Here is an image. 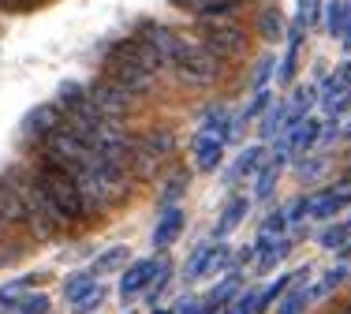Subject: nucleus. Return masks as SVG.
<instances>
[{"label":"nucleus","instance_id":"nucleus-1","mask_svg":"<svg viewBox=\"0 0 351 314\" xmlns=\"http://www.w3.org/2000/svg\"><path fill=\"white\" fill-rule=\"evenodd\" d=\"M105 71H108V82H116V86L123 90V94H149V86H154L157 75H149L146 68L135 60V56L128 53V45H112V53L105 56Z\"/></svg>","mask_w":351,"mask_h":314},{"label":"nucleus","instance_id":"nucleus-2","mask_svg":"<svg viewBox=\"0 0 351 314\" xmlns=\"http://www.w3.org/2000/svg\"><path fill=\"white\" fill-rule=\"evenodd\" d=\"M172 68L183 82L206 86V82H213V75H217V56L202 45V41H183L180 53H176V60H172Z\"/></svg>","mask_w":351,"mask_h":314},{"label":"nucleus","instance_id":"nucleus-3","mask_svg":"<svg viewBox=\"0 0 351 314\" xmlns=\"http://www.w3.org/2000/svg\"><path fill=\"white\" fill-rule=\"evenodd\" d=\"M90 154H94V150L75 135L68 123H60L53 135H45V154H41V157H49V161H56V165H64V169L79 172L82 165L90 161Z\"/></svg>","mask_w":351,"mask_h":314},{"label":"nucleus","instance_id":"nucleus-4","mask_svg":"<svg viewBox=\"0 0 351 314\" xmlns=\"http://www.w3.org/2000/svg\"><path fill=\"white\" fill-rule=\"evenodd\" d=\"M202 45L221 60V56H239L247 49V30L228 19H206L202 23Z\"/></svg>","mask_w":351,"mask_h":314},{"label":"nucleus","instance_id":"nucleus-5","mask_svg":"<svg viewBox=\"0 0 351 314\" xmlns=\"http://www.w3.org/2000/svg\"><path fill=\"white\" fill-rule=\"evenodd\" d=\"M86 94H90V101H94V109L101 112L105 120H120L123 112H128V105H131V94H123L116 82H94V86H86Z\"/></svg>","mask_w":351,"mask_h":314},{"label":"nucleus","instance_id":"nucleus-6","mask_svg":"<svg viewBox=\"0 0 351 314\" xmlns=\"http://www.w3.org/2000/svg\"><path fill=\"white\" fill-rule=\"evenodd\" d=\"M161 262H165V258H142V262H131V266L123 269V277H120V295H123V303L135 300L138 292H146V288L154 285Z\"/></svg>","mask_w":351,"mask_h":314},{"label":"nucleus","instance_id":"nucleus-7","mask_svg":"<svg viewBox=\"0 0 351 314\" xmlns=\"http://www.w3.org/2000/svg\"><path fill=\"white\" fill-rule=\"evenodd\" d=\"M138 41H146V45L154 49L165 64H172L176 53H180V45H183L180 34H172L169 27H157V23H142V27H138Z\"/></svg>","mask_w":351,"mask_h":314},{"label":"nucleus","instance_id":"nucleus-8","mask_svg":"<svg viewBox=\"0 0 351 314\" xmlns=\"http://www.w3.org/2000/svg\"><path fill=\"white\" fill-rule=\"evenodd\" d=\"M317 138H322V123L317 120H299L295 128H288V135H284L277 154H303V150H311Z\"/></svg>","mask_w":351,"mask_h":314},{"label":"nucleus","instance_id":"nucleus-9","mask_svg":"<svg viewBox=\"0 0 351 314\" xmlns=\"http://www.w3.org/2000/svg\"><path fill=\"white\" fill-rule=\"evenodd\" d=\"M27 210H23V191L15 184V176H4L0 180V221L4 225H23Z\"/></svg>","mask_w":351,"mask_h":314},{"label":"nucleus","instance_id":"nucleus-10","mask_svg":"<svg viewBox=\"0 0 351 314\" xmlns=\"http://www.w3.org/2000/svg\"><path fill=\"white\" fill-rule=\"evenodd\" d=\"M64 123V117H60V105H38V109H30V117L23 120V131L27 135H53L56 128Z\"/></svg>","mask_w":351,"mask_h":314},{"label":"nucleus","instance_id":"nucleus-11","mask_svg":"<svg viewBox=\"0 0 351 314\" xmlns=\"http://www.w3.org/2000/svg\"><path fill=\"white\" fill-rule=\"evenodd\" d=\"M351 202V184L344 187H329L322 195H311V217H332L337 210H344Z\"/></svg>","mask_w":351,"mask_h":314},{"label":"nucleus","instance_id":"nucleus-12","mask_svg":"<svg viewBox=\"0 0 351 314\" xmlns=\"http://www.w3.org/2000/svg\"><path fill=\"white\" fill-rule=\"evenodd\" d=\"M180 232H183V213L172 206V210L161 213V221H157V228H154V236H149V239H154L157 251H165V247H172L176 239H180Z\"/></svg>","mask_w":351,"mask_h":314},{"label":"nucleus","instance_id":"nucleus-13","mask_svg":"<svg viewBox=\"0 0 351 314\" xmlns=\"http://www.w3.org/2000/svg\"><path fill=\"white\" fill-rule=\"evenodd\" d=\"M322 101H325V112L329 117H340V112L351 105V90H348V82L344 75H332L329 82L322 86Z\"/></svg>","mask_w":351,"mask_h":314},{"label":"nucleus","instance_id":"nucleus-14","mask_svg":"<svg viewBox=\"0 0 351 314\" xmlns=\"http://www.w3.org/2000/svg\"><path fill=\"white\" fill-rule=\"evenodd\" d=\"M221 157H224V143H221V138L202 135V131H198V138H195V165H198V169L213 172L217 165H221Z\"/></svg>","mask_w":351,"mask_h":314},{"label":"nucleus","instance_id":"nucleus-15","mask_svg":"<svg viewBox=\"0 0 351 314\" xmlns=\"http://www.w3.org/2000/svg\"><path fill=\"white\" fill-rule=\"evenodd\" d=\"M325 30L332 38H344L351 30V0H329L325 4Z\"/></svg>","mask_w":351,"mask_h":314},{"label":"nucleus","instance_id":"nucleus-16","mask_svg":"<svg viewBox=\"0 0 351 314\" xmlns=\"http://www.w3.org/2000/svg\"><path fill=\"white\" fill-rule=\"evenodd\" d=\"M284 157H288V154H277V157H269V161L258 169L254 198H269V195H273V187H277V176H280V169H284Z\"/></svg>","mask_w":351,"mask_h":314},{"label":"nucleus","instance_id":"nucleus-17","mask_svg":"<svg viewBox=\"0 0 351 314\" xmlns=\"http://www.w3.org/2000/svg\"><path fill=\"white\" fill-rule=\"evenodd\" d=\"M284 228H288V217H284V210H273L269 217L262 221V228H258V243H254V254L265 251L269 243H277V239L284 236Z\"/></svg>","mask_w":351,"mask_h":314},{"label":"nucleus","instance_id":"nucleus-18","mask_svg":"<svg viewBox=\"0 0 351 314\" xmlns=\"http://www.w3.org/2000/svg\"><path fill=\"white\" fill-rule=\"evenodd\" d=\"M247 206H250V202H247L243 195H236V198H232L228 206H224L221 221H217V239H224L228 232H236V225H239V221L247 217Z\"/></svg>","mask_w":351,"mask_h":314},{"label":"nucleus","instance_id":"nucleus-19","mask_svg":"<svg viewBox=\"0 0 351 314\" xmlns=\"http://www.w3.org/2000/svg\"><path fill=\"white\" fill-rule=\"evenodd\" d=\"M306 303H311V288H306V277H299L295 285H291V292H284L277 314H303Z\"/></svg>","mask_w":351,"mask_h":314},{"label":"nucleus","instance_id":"nucleus-20","mask_svg":"<svg viewBox=\"0 0 351 314\" xmlns=\"http://www.w3.org/2000/svg\"><path fill=\"white\" fill-rule=\"evenodd\" d=\"M265 165V150L262 146H250V150H243L236 157V165H232V172H228V180H239V176H250V172H258Z\"/></svg>","mask_w":351,"mask_h":314},{"label":"nucleus","instance_id":"nucleus-21","mask_svg":"<svg viewBox=\"0 0 351 314\" xmlns=\"http://www.w3.org/2000/svg\"><path fill=\"white\" fill-rule=\"evenodd\" d=\"M123 45H128V53L131 56H135V60L142 64V68H146L149 71V75H157V71H161L165 68V60H161V56H157L154 53V49H149L146 45V41H138V38H131V41H123Z\"/></svg>","mask_w":351,"mask_h":314},{"label":"nucleus","instance_id":"nucleus-22","mask_svg":"<svg viewBox=\"0 0 351 314\" xmlns=\"http://www.w3.org/2000/svg\"><path fill=\"white\" fill-rule=\"evenodd\" d=\"M142 150H146V154H154L157 157V161H161V157L165 154H172V146H176V138H172V131L169 128H157V131H149V135L146 138H142Z\"/></svg>","mask_w":351,"mask_h":314},{"label":"nucleus","instance_id":"nucleus-23","mask_svg":"<svg viewBox=\"0 0 351 314\" xmlns=\"http://www.w3.org/2000/svg\"><path fill=\"white\" fill-rule=\"evenodd\" d=\"M94 288H97V285H94V274H71L68 280H64V300L75 307V303H79L82 295H90Z\"/></svg>","mask_w":351,"mask_h":314},{"label":"nucleus","instance_id":"nucleus-24","mask_svg":"<svg viewBox=\"0 0 351 314\" xmlns=\"http://www.w3.org/2000/svg\"><path fill=\"white\" fill-rule=\"evenodd\" d=\"M258 34H262L265 41H280L284 38V15L277 12V8H265V12L258 15Z\"/></svg>","mask_w":351,"mask_h":314},{"label":"nucleus","instance_id":"nucleus-25","mask_svg":"<svg viewBox=\"0 0 351 314\" xmlns=\"http://www.w3.org/2000/svg\"><path fill=\"white\" fill-rule=\"evenodd\" d=\"M123 262H128V247H108V251L97 254V266L90 274H116Z\"/></svg>","mask_w":351,"mask_h":314},{"label":"nucleus","instance_id":"nucleus-26","mask_svg":"<svg viewBox=\"0 0 351 314\" xmlns=\"http://www.w3.org/2000/svg\"><path fill=\"white\" fill-rule=\"evenodd\" d=\"M277 131H288V105H269L262 120V138H273Z\"/></svg>","mask_w":351,"mask_h":314},{"label":"nucleus","instance_id":"nucleus-27","mask_svg":"<svg viewBox=\"0 0 351 314\" xmlns=\"http://www.w3.org/2000/svg\"><path fill=\"white\" fill-rule=\"evenodd\" d=\"M295 280H299V274H288V277H277V280H273V285H269V288H265V292H262V295H258V307H254V311H265V307H269V303H273V300H284V288H291V285H295Z\"/></svg>","mask_w":351,"mask_h":314},{"label":"nucleus","instance_id":"nucleus-28","mask_svg":"<svg viewBox=\"0 0 351 314\" xmlns=\"http://www.w3.org/2000/svg\"><path fill=\"white\" fill-rule=\"evenodd\" d=\"M288 251H291V239H277V243H269L265 251H258V254H262V262H258V269H262V274H265V269H273L277 262H284V258H288Z\"/></svg>","mask_w":351,"mask_h":314},{"label":"nucleus","instance_id":"nucleus-29","mask_svg":"<svg viewBox=\"0 0 351 314\" xmlns=\"http://www.w3.org/2000/svg\"><path fill=\"white\" fill-rule=\"evenodd\" d=\"M210 254H213V247H210V243H206V247H198V251L191 254L187 274H183V277H187V280H198V277H206V274H210Z\"/></svg>","mask_w":351,"mask_h":314},{"label":"nucleus","instance_id":"nucleus-30","mask_svg":"<svg viewBox=\"0 0 351 314\" xmlns=\"http://www.w3.org/2000/svg\"><path fill=\"white\" fill-rule=\"evenodd\" d=\"M351 236V225H329L325 232H317V243L329 247V251H337V247H344Z\"/></svg>","mask_w":351,"mask_h":314},{"label":"nucleus","instance_id":"nucleus-31","mask_svg":"<svg viewBox=\"0 0 351 314\" xmlns=\"http://www.w3.org/2000/svg\"><path fill=\"white\" fill-rule=\"evenodd\" d=\"M239 4H243V0H210V4L198 12V19H228Z\"/></svg>","mask_w":351,"mask_h":314},{"label":"nucleus","instance_id":"nucleus-32","mask_svg":"<svg viewBox=\"0 0 351 314\" xmlns=\"http://www.w3.org/2000/svg\"><path fill=\"white\" fill-rule=\"evenodd\" d=\"M183 191H187V172H176L169 184H165V191H161V206H165V210H172V202H176Z\"/></svg>","mask_w":351,"mask_h":314},{"label":"nucleus","instance_id":"nucleus-33","mask_svg":"<svg viewBox=\"0 0 351 314\" xmlns=\"http://www.w3.org/2000/svg\"><path fill=\"white\" fill-rule=\"evenodd\" d=\"M340 280H348V266H340V269H332V274H325L322 285H314V288H311V300H322V295H329L332 288L340 285Z\"/></svg>","mask_w":351,"mask_h":314},{"label":"nucleus","instance_id":"nucleus-34","mask_svg":"<svg viewBox=\"0 0 351 314\" xmlns=\"http://www.w3.org/2000/svg\"><path fill=\"white\" fill-rule=\"evenodd\" d=\"M236 288H239V274L224 277L221 285L213 288V303H232V300H236Z\"/></svg>","mask_w":351,"mask_h":314},{"label":"nucleus","instance_id":"nucleus-35","mask_svg":"<svg viewBox=\"0 0 351 314\" xmlns=\"http://www.w3.org/2000/svg\"><path fill=\"white\" fill-rule=\"evenodd\" d=\"M273 56H265V60H258V68H254V75H250V86H254V94L258 90H265V82H269V75H273Z\"/></svg>","mask_w":351,"mask_h":314},{"label":"nucleus","instance_id":"nucleus-36","mask_svg":"<svg viewBox=\"0 0 351 314\" xmlns=\"http://www.w3.org/2000/svg\"><path fill=\"white\" fill-rule=\"evenodd\" d=\"M101 303H105V288L97 285V288H94V292H90V295H82V300L75 303V314H94L97 307H101Z\"/></svg>","mask_w":351,"mask_h":314},{"label":"nucleus","instance_id":"nucleus-37","mask_svg":"<svg viewBox=\"0 0 351 314\" xmlns=\"http://www.w3.org/2000/svg\"><path fill=\"white\" fill-rule=\"evenodd\" d=\"M317 12H322V0H299V27H314Z\"/></svg>","mask_w":351,"mask_h":314},{"label":"nucleus","instance_id":"nucleus-38","mask_svg":"<svg viewBox=\"0 0 351 314\" xmlns=\"http://www.w3.org/2000/svg\"><path fill=\"white\" fill-rule=\"evenodd\" d=\"M15 311H19V314H45L49 311V300L34 292V295H27L23 303H15Z\"/></svg>","mask_w":351,"mask_h":314},{"label":"nucleus","instance_id":"nucleus-39","mask_svg":"<svg viewBox=\"0 0 351 314\" xmlns=\"http://www.w3.org/2000/svg\"><path fill=\"white\" fill-rule=\"evenodd\" d=\"M254 307H258V295L254 292H243V295H236V300H232V307L224 311V314H254Z\"/></svg>","mask_w":351,"mask_h":314},{"label":"nucleus","instance_id":"nucleus-40","mask_svg":"<svg viewBox=\"0 0 351 314\" xmlns=\"http://www.w3.org/2000/svg\"><path fill=\"white\" fill-rule=\"evenodd\" d=\"M262 109H269V90H258V94H254V101H250L247 109H243V117H239V120H254Z\"/></svg>","mask_w":351,"mask_h":314},{"label":"nucleus","instance_id":"nucleus-41","mask_svg":"<svg viewBox=\"0 0 351 314\" xmlns=\"http://www.w3.org/2000/svg\"><path fill=\"white\" fill-rule=\"evenodd\" d=\"M306 213H311V198H295V206H291L284 217H288V221H299V217H306Z\"/></svg>","mask_w":351,"mask_h":314},{"label":"nucleus","instance_id":"nucleus-42","mask_svg":"<svg viewBox=\"0 0 351 314\" xmlns=\"http://www.w3.org/2000/svg\"><path fill=\"white\" fill-rule=\"evenodd\" d=\"M299 176H303V180L322 176V161H303V165H299Z\"/></svg>","mask_w":351,"mask_h":314},{"label":"nucleus","instance_id":"nucleus-43","mask_svg":"<svg viewBox=\"0 0 351 314\" xmlns=\"http://www.w3.org/2000/svg\"><path fill=\"white\" fill-rule=\"evenodd\" d=\"M340 75H344V82H348V86H351V60H348V68L340 71Z\"/></svg>","mask_w":351,"mask_h":314},{"label":"nucleus","instance_id":"nucleus-44","mask_svg":"<svg viewBox=\"0 0 351 314\" xmlns=\"http://www.w3.org/2000/svg\"><path fill=\"white\" fill-rule=\"evenodd\" d=\"M340 41H344V49H351V30H348V34H344V38H340Z\"/></svg>","mask_w":351,"mask_h":314},{"label":"nucleus","instance_id":"nucleus-45","mask_svg":"<svg viewBox=\"0 0 351 314\" xmlns=\"http://www.w3.org/2000/svg\"><path fill=\"white\" fill-rule=\"evenodd\" d=\"M8 4H15V0H0V8H8Z\"/></svg>","mask_w":351,"mask_h":314},{"label":"nucleus","instance_id":"nucleus-46","mask_svg":"<svg viewBox=\"0 0 351 314\" xmlns=\"http://www.w3.org/2000/svg\"><path fill=\"white\" fill-rule=\"evenodd\" d=\"M4 228H8V225H4V221H0V236H4Z\"/></svg>","mask_w":351,"mask_h":314},{"label":"nucleus","instance_id":"nucleus-47","mask_svg":"<svg viewBox=\"0 0 351 314\" xmlns=\"http://www.w3.org/2000/svg\"><path fill=\"white\" fill-rule=\"evenodd\" d=\"M198 314H210V307H202V311H198Z\"/></svg>","mask_w":351,"mask_h":314},{"label":"nucleus","instance_id":"nucleus-48","mask_svg":"<svg viewBox=\"0 0 351 314\" xmlns=\"http://www.w3.org/2000/svg\"><path fill=\"white\" fill-rule=\"evenodd\" d=\"M344 314H351V303H348V307H344Z\"/></svg>","mask_w":351,"mask_h":314},{"label":"nucleus","instance_id":"nucleus-49","mask_svg":"<svg viewBox=\"0 0 351 314\" xmlns=\"http://www.w3.org/2000/svg\"><path fill=\"white\" fill-rule=\"evenodd\" d=\"M154 314H169V311H154Z\"/></svg>","mask_w":351,"mask_h":314},{"label":"nucleus","instance_id":"nucleus-50","mask_svg":"<svg viewBox=\"0 0 351 314\" xmlns=\"http://www.w3.org/2000/svg\"><path fill=\"white\" fill-rule=\"evenodd\" d=\"M128 314H135V311H128Z\"/></svg>","mask_w":351,"mask_h":314},{"label":"nucleus","instance_id":"nucleus-51","mask_svg":"<svg viewBox=\"0 0 351 314\" xmlns=\"http://www.w3.org/2000/svg\"><path fill=\"white\" fill-rule=\"evenodd\" d=\"M348 225H351V221H348Z\"/></svg>","mask_w":351,"mask_h":314}]
</instances>
